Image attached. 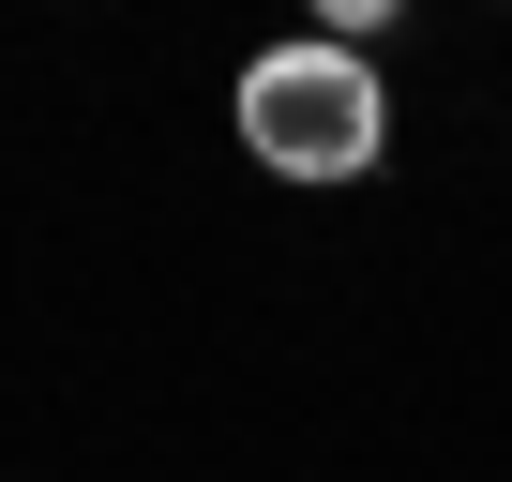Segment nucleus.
I'll return each instance as SVG.
<instances>
[{"label": "nucleus", "mask_w": 512, "mask_h": 482, "mask_svg": "<svg viewBox=\"0 0 512 482\" xmlns=\"http://www.w3.org/2000/svg\"><path fill=\"white\" fill-rule=\"evenodd\" d=\"M226 121H241V151L272 166V181H362L377 151H392V91H377V61H347V46H256L241 61V91H226Z\"/></svg>", "instance_id": "obj_1"}]
</instances>
